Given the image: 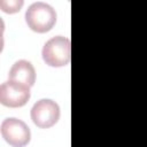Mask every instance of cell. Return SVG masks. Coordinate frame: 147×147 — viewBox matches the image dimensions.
I'll list each match as a JSON object with an SVG mask.
<instances>
[{"label":"cell","instance_id":"6da1fadb","mask_svg":"<svg viewBox=\"0 0 147 147\" xmlns=\"http://www.w3.org/2000/svg\"><path fill=\"white\" fill-rule=\"evenodd\" d=\"M25 21L32 31L45 33L52 30V28L55 25L56 13L48 3L38 1L28 8L25 13Z\"/></svg>","mask_w":147,"mask_h":147},{"label":"cell","instance_id":"7a4b0ae2","mask_svg":"<svg viewBox=\"0 0 147 147\" xmlns=\"http://www.w3.org/2000/svg\"><path fill=\"white\" fill-rule=\"evenodd\" d=\"M42 60L51 67H64L69 64L71 57L70 40L63 36L51 38L42 47Z\"/></svg>","mask_w":147,"mask_h":147},{"label":"cell","instance_id":"3957f363","mask_svg":"<svg viewBox=\"0 0 147 147\" xmlns=\"http://www.w3.org/2000/svg\"><path fill=\"white\" fill-rule=\"evenodd\" d=\"M2 138L13 147H24L30 142L31 132L29 126L18 118L9 117L1 123Z\"/></svg>","mask_w":147,"mask_h":147},{"label":"cell","instance_id":"277c9868","mask_svg":"<svg viewBox=\"0 0 147 147\" xmlns=\"http://www.w3.org/2000/svg\"><path fill=\"white\" fill-rule=\"evenodd\" d=\"M60 118L59 105L49 99H41L37 101L31 109V119L40 129H48L53 126Z\"/></svg>","mask_w":147,"mask_h":147},{"label":"cell","instance_id":"5b68a950","mask_svg":"<svg viewBox=\"0 0 147 147\" xmlns=\"http://www.w3.org/2000/svg\"><path fill=\"white\" fill-rule=\"evenodd\" d=\"M30 99V87L16 82H5L0 86V102L9 108L24 106Z\"/></svg>","mask_w":147,"mask_h":147},{"label":"cell","instance_id":"8992f818","mask_svg":"<svg viewBox=\"0 0 147 147\" xmlns=\"http://www.w3.org/2000/svg\"><path fill=\"white\" fill-rule=\"evenodd\" d=\"M9 80L20 83L28 87L33 86L36 82V70L31 62L26 60L15 62L9 71Z\"/></svg>","mask_w":147,"mask_h":147},{"label":"cell","instance_id":"52a82bcc","mask_svg":"<svg viewBox=\"0 0 147 147\" xmlns=\"http://www.w3.org/2000/svg\"><path fill=\"white\" fill-rule=\"evenodd\" d=\"M23 6V1L22 0H14V1H0V7L1 10L8 14H14L21 10Z\"/></svg>","mask_w":147,"mask_h":147}]
</instances>
